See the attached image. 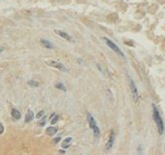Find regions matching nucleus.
<instances>
[{"label":"nucleus","instance_id":"nucleus-1","mask_svg":"<svg viewBox=\"0 0 165 155\" xmlns=\"http://www.w3.org/2000/svg\"><path fill=\"white\" fill-rule=\"evenodd\" d=\"M153 118H154V122L156 124V127H157V131L159 135H162L164 132V124H163V120L160 116V113L158 110L156 109V107L153 105Z\"/></svg>","mask_w":165,"mask_h":155},{"label":"nucleus","instance_id":"nucleus-2","mask_svg":"<svg viewBox=\"0 0 165 155\" xmlns=\"http://www.w3.org/2000/svg\"><path fill=\"white\" fill-rule=\"evenodd\" d=\"M87 119H88V122L90 126V128L92 129L93 131V135L96 139H98L100 137V130H99V127L97 126V123L95 121L94 117L89 113V112H87Z\"/></svg>","mask_w":165,"mask_h":155},{"label":"nucleus","instance_id":"nucleus-3","mask_svg":"<svg viewBox=\"0 0 165 155\" xmlns=\"http://www.w3.org/2000/svg\"><path fill=\"white\" fill-rule=\"evenodd\" d=\"M104 41H105V43L107 44V46H108V47L110 48L112 51H114V52H116L117 54H119V55L121 56V57H124V54H123V52H122L121 50H120V48H119V47H118L117 45L114 44V43H113V42H112L111 40H109L108 38H104Z\"/></svg>","mask_w":165,"mask_h":155},{"label":"nucleus","instance_id":"nucleus-4","mask_svg":"<svg viewBox=\"0 0 165 155\" xmlns=\"http://www.w3.org/2000/svg\"><path fill=\"white\" fill-rule=\"evenodd\" d=\"M129 84H130V89H131L133 99H134L135 102H137L138 101V90H137V87L135 85V82L133 81V79L131 78H129Z\"/></svg>","mask_w":165,"mask_h":155},{"label":"nucleus","instance_id":"nucleus-5","mask_svg":"<svg viewBox=\"0 0 165 155\" xmlns=\"http://www.w3.org/2000/svg\"><path fill=\"white\" fill-rule=\"evenodd\" d=\"M49 65H51V66L55 67V68H57V69H59V70H61V71H63V72H66L67 71V68H66L61 62H57V61H51V62H49Z\"/></svg>","mask_w":165,"mask_h":155},{"label":"nucleus","instance_id":"nucleus-6","mask_svg":"<svg viewBox=\"0 0 165 155\" xmlns=\"http://www.w3.org/2000/svg\"><path fill=\"white\" fill-rule=\"evenodd\" d=\"M114 142H115V133H114V131H111L110 138H109V140H108V142L106 144V149L107 150H110L111 148L113 147Z\"/></svg>","mask_w":165,"mask_h":155},{"label":"nucleus","instance_id":"nucleus-7","mask_svg":"<svg viewBox=\"0 0 165 155\" xmlns=\"http://www.w3.org/2000/svg\"><path fill=\"white\" fill-rule=\"evenodd\" d=\"M55 33L57 34V35H59L61 38H64V39L68 40V41H73L72 37H71L69 34H67L66 32L62 31V30H55Z\"/></svg>","mask_w":165,"mask_h":155},{"label":"nucleus","instance_id":"nucleus-8","mask_svg":"<svg viewBox=\"0 0 165 155\" xmlns=\"http://www.w3.org/2000/svg\"><path fill=\"white\" fill-rule=\"evenodd\" d=\"M72 143V138L71 137H68V138H66L65 140L62 142V144H61V146H62V148H64V149H67L69 146H70V144Z\"/></svg>","mask_w":165,"mask_h":155},{"label":"nucleus","instance_id":"nucleus-9","mask_svg":"<svg viewBox=\"0 0 165 155\" xmlns=\"http://www.w3.org/2000/svg\"><path fill=\"white\" fill-rule=\"evenodd\" d=\"M46 132H47V134H48L49 136H54V135H55L56 132H57V128H56V127H54V126L48 127L47 130H46Z\"/></svg>","mask_w":165,"mask_h":155},{"label":"nucleus","instance_id":"nucleus-10","mask_svg":"<svg viewBox=\"0 0 165 155\" xmlns=\"http://www.w3.org/2000/svg\"><path fill=\"white\" fill-rule=\"evenodd\" d=\"M33 118H34V113H33L32 111H27V113H26V115H25V122L26 123H28V122L32 121Z\"/></svg>","mask_w":165,"mask_h":155},{"label":"nucleus","instance_id":"nucleus-11","mask_svg":"<svg viewBox=\"0 0 165 155\" xmlns=\"http://www.w3.org/2000/svg\"><path fill=\"white\" fill-rule=\"evenodd\" d=\"M40 42H41V45H42L43 47H45V48H47V49H53V48H54V47H53V45H52V43H51V42H49L48 40L42 39Z\"/></svg>","mask_w":165,"mask_h":155},{"label":"nucleus","instance_id":"nucleus-12","mask_svg":"<svg viewBox=\"0 0 165 155\" xmlns=\"http://www.w3.org/2000/svg\"><path fill=\"white\" fill-rule=\"evenodd\" d=\"M11 113H12V116H13L15 119H20V118H21V116H22L21 112L18 111V110H16V109H13Z\"/></svg>","mask_w":165,"mask_h":155},{"label":"nucleus","instance_id":"nucleus-13","mask_svg":"<svg viewBox=\"0 0 165 155\" xmlns=\"http://www.w3.org/2000/svg\"><path fill=\"white\" fill-rule=\"evenodd\" d=\"M55 87L57 89L62 90V91H66V87L64 86V84H62V83H60V82H57V83L55 84Z\"/></svg>","mask_w":165,"mask_h":155},{"label":"nucleus","instance_id":"nucleus-14","mask_svg":"<svg viewBox=\"0 0 165 155\" xmlns=\"http://www.w3.org/2000/svg\"><path fill=\"white\" fill-rule=\"evenodd\" d=\"M28 85H30V86H32V87H37L38 85H39V83L37 82V81H35V80H28Z\"/></svg>","mask_w":165,"mask_h":155},{"label":"nucleus","instance_id":"nucleus-15","mask_svg":"<svg viewBox=\"0 0 165 155\" xmlns=\"http://www.w3.org/2000/svg\"><path fill=\"white\" fill-rule=\"evenodd\" d=\"M46 121H47V118H46L45 115H43V116L41 117V119L39 120V125H40V126H44L45 124H46Z\"/></svg>","mask_w":165,"mask_h":155},{"label":"nucleus","instance_id":"nucleus-16","mask_svg":"<svg viewBox=\"0 0 165 155\" xmlns=\"http://www.w3.org/2000/svg\"><path fill=\"white\" fill-rule=\"evenodd\" d=\"M58 118H59V116H58V115H56V114H55V116H53V117H52V119H51V123H52V125H55V123L57 122V120H58Z\"/></svg>","mask_w":165,"mask_h":155},{"label":"nucleus","instance_id":"nucleus-17","mask_svg":"<svg viewBox=\"0 0 165 155\" xmlns=\"http://www.w3.org/2000/svg\"><path fill=\"white\" fill-rule=\"evenodd\" d=\"M43 115H45V111H41L40 112H38V113H37L36 117H37V118H41Z\"/></svg>","mask_w":165,"mask_h":155},{"label":"nucleus","instance_id":"nucleus-18","mask_svg":"<svg viewBox=\"0 0 165 155\" xmlns=\"http://www.w3.org/2000/svg\"><path fill=\"white\" fill-rule=\"evenodd\" d=\"M4 132V126H3V124L2 123H0V135Z\"/></svg>","mask_w":165,"mask_h":155},{"label":"nucleus","instance_id":"nucleus-19","mask_svg":"<svg viewBox=\"0 0 165 155\" xmlns=\"http://www.w3.org/2000/svg\"><path fill=\"white\" fill-rule=\"evenodd\" d=\"M60 140H61V138H60V137H58V138H55V140H54V141H55L54 143H55V144H57V143H59V141H60Z\"/></svg>","mask_w":165,"mask_h":155},{"label":"nucleus","instance_id":"nucleus-20","mask_svg":"<svg viewBox=\"0 0 165 155\" xmlns=\"http://www.w3.org/2000/svg\"><path fill=\"white\" fill-rule=\"evenodd\" d=\"M3 52V49H2V48H0V52Z\"/></svg>","mask_w":165,"mask_h":155}]
</instances>
